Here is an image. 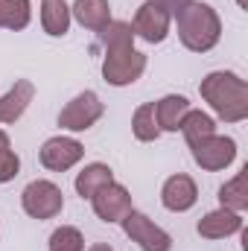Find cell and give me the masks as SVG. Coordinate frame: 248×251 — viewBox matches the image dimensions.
<instances>
[{"instance_id": "cell-20", "label": "cell", "mask_w": 248, "mask_h": 251, "mask_svg": "<svg viewBox=\"0 0 248 251\" xmlns=\"http://www.w3.org/2000/svg\"><path fill=\"white\" fill-rule=\"evenodd\" d=\"M131 131H134V137L143 140V143H152V140L161 137V128H158V120H155V102H146V105H140V108L134 111V117H131Z\"/></svg>"}, {"instance_id": "cell-23", "label": "cell", "mask_w": 248, "mask_h": 251, "mask_svg": "<svg viewBox=\"0 0 248 251\" xmlns=\"http://www.w3.org/2000/svg\"><path fill=\"white\" fill-rule=\"evenodd\" d=\"M50 251H85V237L79 228L73 225H62L53 231L50 237Z\"/></svg>"}, {"instance_id": "cell-3", "label": "cell", "mask_w": 248, "mask_h": 251, "mask_svg": "<svg viewBox=\"0 0 248 251\" xmlns=\"http://www.w3.org/2000/svg\"><path fill=\"white\" fill-rule=\"evenodd\" d=\"M175 21H178V38H181V44H184L187 50H193V53H207L222 38V21H219V15L207 3L190 0L184 9L175 15Z\"/></svg>"}, {"instance_id": "cell-24", "label": "cell", "mask_w": 248, "mask_h": 251, "mask_svg": "<svg viewBox=\"0 0 248 251\" xmlns=\"http://www.w3.org/2000/svg\"><path fill=\"white\" fill-rule=\"evenodd\" d=\"M158 3H161V6H167V9H170V15H178L190 0H158Z\"/></svg>"}, {"instance_id": "cell-16", "label": "cell", "mask_w": 248, "mask_h": 251, "mask_svg": "<svg viewBox=\"0 0 248 251\" xmlns=\"http://www.w3.org/2000/svg\"><path fill=\"white\" fill-rule=\"evenodd\" d=\"M114 181V173L108 164H88L79 176H76V193L82 199H91L97 190H102L105 184Z\"/></svg>"}, {"instance_id": "cell-11", "label": "cell", "mask_w": 248, "mask_h": 251, "mask_svg": "<svg viewBox=\"0 0 248 251\" xmlns=\"http://www.w3.org/2000/svg\"><path fill=\"white\" fill-rule=\"evenodd\" d=\"M161 201H164L167 210L184 213V210H190V207L198 201V187H196V181H193L190 176L178 173V176H173V178L164 181V187H161Z\"/></svg>"}, {"instance_id": "cell-12", "label": "cell", "mask_w": 248, "mask_h": 251, "mask_svg": "<svg viewBox=\"0 0 248 251\" xmlns=\"http://www.w3.org/2000/svg\"><path fill=\"white\" fill-rule=\"evenodd\" d=\"M237 231H243V216L228 210V207L210 210L204 219H198V234L204 240H225V237H231Z\"/></svg>"}, {"instance_id": "cell-15", "label": "cell", "mask_w": 248, "mask_h": 251, "mask_svg": "<svg viewBox=\"0 0 248 251\" xmlns=\"http://www.w3.org/2000/svg\"><path fill=\"white\" fill-rule=\"evenodd\" d=\"M190 111V100L187 97H178V94H170L164 97L161 102H155V120H158V128L161 131H178L181 128V120Z\"/></svg>"}, {"instance_id": "cell-21", "label": "cell", "mask_w": 248, "mask_h": 251, "mask_svg": "<svg viewBox=\"0 0 248 251\" xmlns=\"http://www.w3.org/2000/svg\"><path fill=\"white\" fill-rule=\"evenodd\" d=\"M29 0H0V26L3 29H24L29 24Z\"/></svg>"}, {"instance_id": "cell-6", "label": "cell", "mask_w": 248, "mask_h": 251, "mask_svg": "<svg viewBox=\"0 0 248 251\" xmlns=\"http://www.w3.org/2000/svg\"><path fill=\"white\" fill-rule=\"evenodd\" d=\"M170 21H173V15H170L167 6H161L158 0H146V3L134 12L131 32H134L137 38L149 41V44H161V41L167 38V32H170Z\"/></svg>"}, {"instance_id": "cell-25", "label": "cell", "mask_w": 248, "mask_h": 251, "mask_svg": "<svg viewBox=\"0 0 248 251\" xmlns=\"http://www.w3.org/2000/svg\"><path fill=\"white\" fill-rule=\"evenodd\" d=\"M88 251H114L111 246H105V243H97V246H91Z\"/></svg>"}, {"instance_id": "cell-17", "label": "cell", "mask_w": 248, "mask_h": 251, "mask_svg": "<svg viewBox=\"0 0 248 251\" xmlns=\"http://www.w3.org/2000/svg\"><path fill=\"white\" fill-rule=\"evenodd\" d=\"M41 26L47 35H64L70 29V6L64 0H44L41 3Z\"/></svg>"}, {"instance_id": "cell-22", "label": "cell", "mask_w": 248, "mask_h": 251, "mask_svg": "<svg viewBox=\"0 0 248 251\" xmlns=\"http://www.w3.org/2000/svg\"><path fill=\"white\" fill-rule=\"evenodd\" d=\"M18 173H21V158L9 143V134L0 128V184L12 181Z\"/></svg>"}, {"instance_id": "cell-4", "label": "cell", "mask_w": 248, "mask_h": 251, "mask_svg": "<svg viewBox=\"0 0 248 251\" xmlns=\"http://www.w3.org/2000/svg\"><path fill=\"white\" fill-rule=\"evenodd\" d=\"M21 204H24L26 216H32V219H53V216L62 213L64 193H62V187H56L53 181L38 178V181H29V184L24 187Z\"/></svg>"}, {"instance_id": "cell-13", "label": "cell", "mask_w": 248, "mask_h": 251, "mask_svg": "<svg viewBox=\"0 0 248 251\" xmlns=\"http://www.w3.org/2000/svg\"><path fill=\"white\" fill-rule=\"evenodd\" d=\"M32 97H35L32 82H29V79H18V82L12 85V91L0 97V123H15V120L29 108Z\"/></svg>"}, {"instance_id": "cell-26", "label": "cell", "mask_w": 248, "mask_h": 251, "mask_svg": "<svg viewBox=\"0 0 248 251\" xmlns=\"http://www.w3.org/2000/svg\"><path fill=\"white\" fill-rule=\"evenodd\" d=\"M237 3H240V6H243V9H246V6H248V0H237Z\"/></svg>"}, {"instance_id": "cell-2", "label": "cell", "mask_w": 248, "mask_h": 251, "mask_svg": "<svg viewBox=\"0 0 248 251\" xmlns=\"http://www.w3.org/2000/svg\"><path fill=\"white\" fill-rule=\"evenodd\" d=\"M201 97L225 123H243L248 117V85L231 70H216L201 79Z\"/></svg>"}, {"instance_id": "cell-1", "label": "cell", "mask_w": 248, "mask_h": 251, "mask_svg": "<svg viewBox=\"0 0 248 251\" xmlns=\"http://www.w3.org/2000/svg\"><path fill=\"white\" fill-rule=\"evenodd\" d=\"M99 38L105 44V62H102V76L108 85H131L143 76L146 70V56L134 50V32L131 24L111 21L105 29H99Z\"/></svg>"}, {"instance_id": "cell-14", "label": "cell", "mask_w": 248, "mask_h": 251, "mask_svg": "<svg viewBox=\"0 0 248 251\" xmlns=\"http://www.w3.org/2000/svg\"><path fill=\"white\" fill-rule=\"evenodd\" d=\"M70 15L91 32H99L111 24V6L108 0H76Z\"/></svg>"}, {"instance_id": "cell-5", "label": "cell", "mask_w": 248, "mask_h": 251, "mask_svg": "<svg viewBox=\"0 0 248 251\" xmlns=\"http://www.w3.org/2000/svg\"><path fill=\"white\" fill-rule=\"evenodd\" d=\"M123 231L128 234V240L137 243L143 251H170L173 249V237L164 228H158L149 216L137 213L134 207L123 216Z\"/></svg>"}, {"instance_id": "cell-9", "label": "cell", "mask_w": 248, "mask_h": 251, "mask_svg": "<svg viewBox=\"0 0 248 251\" xmlns=\"http://www.w3.org/2000/svg\"><path fill=\"white\" fill-rule=\"evenodd\" d=\"M91 207L102 222H123V216L131 210V196L123 184L111 181L91 196Z\"/></svg>"}, {"instance_id": "cell-7", "label": "cell", "mask_w": 248, "mask_h": 251, "mask_svg": "<svg viewBox=\"0 0 248 251\" xmlns=\"http://www.w3.org/2000/svg\"><path fill=\"white\" fill-rule=\"evenodd\" d=\"M102 111H105V105L99 102V97L94 91H85V94L73 97L62 108L59 126L67 128V131H85V128H91V126L102 117Z\"/></svg>"}, {"instance_id": "cell-10", "label": "cell", "mask_w": 248, "mask_h": 251, "mask_svg": "<svg viewBox=\"0 0 248 251\" xmlns=\"http://www.w3.org/2000/svg\"><path fill=\"white\" fill-rule=\"evenodd\" d=\"M82 155H85V149L73 137H50L41 146V164L53 173H64V170L76 167L82 161Z\"/></svg>"}, {"instance_id": "cell-19", "label": "cell", "mask_w": 248, "mask_h": 251, "mask_svg": "<svg viewBox=\"0 0 248 251\" xmlns=\"http://www.w3.org/2000/svg\"><path fill=\"white\" fill-rule=\"evenodd\" d=\"M181 131H184V140L193 146V143H198V140L216 134V123H213V117H207L204 111H193V108H190L187 117L181 120Z\"/></svg>"}, {"instance_id": "cell-8", "label": "cell", "mask_w": 248, "mask_h": 251, "mask_svg": "<svg viewBox=\"0 0 248 251\" xmlns=\"http://www.w3.org/2000/svg\"><path fill=\"white\" fill-rule=\"evenodd\" d=\"M237 158V143L231 137H222V134H210L198 143H193V161L207 170V173H216V170H225L228 164H234Z\"/></svg>"}, {"instance_id": "cell-18", "label": "cell", "mask_w": 248, "mask_h": 251, "mask_svg": "<svg viewBox=\"0 0 248 251\" xmlns=\"http://www.w3.org/2000/svg\"><path fill=\"white\" fill-rule=\"evenodd\" d=\"M219 201H222V207H228V210H234V213H243L248 207V176H246V170L237 173L228 184L219 187Z\"/></svg>"}]
</instances>
